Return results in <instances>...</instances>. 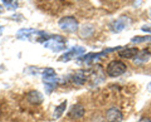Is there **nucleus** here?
Here are the masks:
<instances>
[{"label": "nucleus", "instance_id": "nucleus-1", "mask_svg": "<svg viewBox=\"0 0 151 122\" xmlns=\"http://www.w3.org/2000/svg\"><path fill=\"white\" fill-rule=\"evenodd\" d=\"M41 76L46 93L50 95L58 85L59 79L57 77V73L52 68H47L43 71Z\"/></svg>", "mask_w": 151, "mask_h": 122}, {"label": "nucleus", "instance_id": "nucleus-2", "mask_svg": "<svg viewBox=\"0 0 151 122\" xmlns=\"http://www.w3.org/2000/svg\"><path fill=\"white\" fill-rule=\"evenodd\" d=\"M68 42L66 38L60 35L50 34L48 40L44 44V48L48 49L55 53L64 51L67 48Z\"/></svg>", "mask_w": 151, "mask_h": 122}, {"label": "nucleus", "instance_id": "nucleus-3", "mask_svg": "<svg viewBox=\"0 0 151 122\" xmlns=\"http://www.w3.org/2000/svg\"><path fill=\"white\" fill-rule=\"evenodd\" d=\"M122 49V46H118L112 47V48L111 47L107 48L106 49L103 50V51H100V52H89L88 54L83 56L82 57H80L79 60H81L82 63H85L86 65H90L92 63H94V62L97 61V60H100L102 57H106L107 54L114 52V51H119Z\"/></svg>", "mask_w": 151, "mask_h": 122}, {"label": "nucleus", "instance_id": "nucleus-4", "mask_svg": "<svg viewBox=\"0 0 151 122\" xmlns=\"http://www.w3.org/2000/svg\"><path fill=\"white\" fill-rule=\"evenodd\" d=\"M59 28L67 33H74L79 28V23L76 18L73 16H63L58 22Z\"/></svg>", "mask_w": 151, "mask_h": 122}, {"label": "nucleus", "instance_id": "nucleus-5", "mask_svg": "<svg viewBox=\"0 0 151 122\" xmlns=\"http://www.w3.org/2000/svg\"><path fill=\"white\" fill-rule=\"evenodd\" d=\"M127 66L121 60H112L106 67V72L111 77H117L125 73Z\"/></svg>", "mask_w": 151, "mask_h": 122}, {"label": "nucleus", "instance_id": "nucleus-6", "mask_svg": "<svg viewBox=\"0 0 151 122\" xmlns=\"http://www.w3.org/2000/svg\"><path fill=\"white\" fill-rule=\"evenodd\" d=\"M86 51V49L85 47L81 46H75L69 50H68L67 51L63 53L62 55H60V58L58 59V61L62 62V63H67L70 60L79 57L80 56L84 54Z\"/></svg>", "mask_w": 151, "mask_h": 122}, {"label": "nucleus", "instance_id": "nucleus-7", "mask_svg": "<svg viewBox=\"0 0 151 122\" xmlns=\"http://www.w3.org/2000/svg\"><path fill=\"white\" fill-rule=\"evenodd\" d=\"M39 32V30L34 29V28H23V29H20L16 32V38L20 41H31L33 36L36 37L37 39Z\"/></svg>", "mask_w": 151, "mask_h": 122}, {"label": "nucleus", "instance_id": "nucleus-8", "mask_svg": "<svg viewBox=\"0 0 151 122\" xmlns=\"http://www.w3.org/2000/svg\"><path fill=\"white\" fill-rule=\"evenodd\" d=\"M89 78H91L90 70H80L74 73L72 76V80L75 85H83L86 83Z\"/></svg>", "mask_w": 151, "mask_h": 122}, {"label": "nucleus", "instance_id": "nucleus-9", "mask_svg": "<svg viewBox=\"0 0 151 122\" xmlns=\"http://www.w3.org/2000/svg\"><path fill=\"white\" fill-rule=\"evenodd\" d=\"M130 19L126 16H122L113 22L111 25V31L114 33H119L129 25Z\"/></svg>", "mask_w": 151, "mask_h": 122}, {"label": "nucleus", "instance_id": "nucleus-10", "mask_svg": "<svg viewBox=\"0 0 151 122\" xmlns=\"http://www.w3.org/2000/svg\"><path fill=\"white\" fill-rule=\"evenodd\" d=\"M85 114V108L82 104H72L67 113V116L71 119H79L82 118Z\"/></svg>", "mask_w": 151, "mask_h": 122}, {"label": "nucleus", "instance_id": "nucleus-11", "mask_svg": "<svg viewBox=\"0 0 151 122\" xmlns=\"http://www.w3.org/2000/svg\"><path fill=\"white\" fill-rule=\"evenodd\" d=\"M106 120L108 122H122L123 115L117 107H111L106 112Z\"/></svg>", "mask_w": 151, "mask_h": 122}, {"label": "nucleus", "instance_id": "nucleus-12", "mask_svg": "<svg viewBox=\"0 0 151 122\" xmlns=\"http://www.w3.org/2000/svg\"><path fill=\"white\" fill-rule=\"evenodd\" d=\"M27 100L28 102L33 105H40L44 100V96L41 92L38 91H29L27 96Z\"/></svg>", "mask_w": 151, "mask_h": 122}, {"label": "nucleus", "instance_id": "nucleus-13", "mask_svg": "<svg viewBox=\"0 0 151 122\" xmlns=\"http://www.w3.org/2000/svg\"><path fill=\"white\" fill-rule=\"evenodd\" d=\"M151 58V52L147 49H143L141 51H139L133 60V62L135 65L141 66L147 63Z\"/></svg>", "mask_w": 151, "mask_h": 122}, {"label": "nucleus", "instance_id": "nucleus-14", "mask_svg": "<svg viewBox=\"0 0 151 122\" xmlns=\"http://www.w3.org/2000/svg\"><path fill=\"white\" fill-rule=\"evenodd\" d=\"M139 49L137 47H131V48H125L118 51V55L122 58L131 59L134 58L139 53Z\"/></svg>", "mask_w": 151, "mask_h": 122}, {"label": "nucleus", "instance_id": "nucleus-15", "mask_svg": "<svg viewBox=\"0 0 151 122\" xmlns=\"http://www.w3.org/2000/svg\"><path fill=\"white\" fill-rule=\"evenodd\" d=\"M66 106H67V101L65 100V101H63V102L60 103L58 106L55 107L52 113V118L54 120H58V119H59L61 117V116L64 113L65 110H66Z\"/></svg>", "mask_w": 151, "mask_h": 122}, {"label": "nucleus", "instance_id": "nucleus-16", "mask_svg": "<svg viewBox=\"0 0 151 122\" xmlns=\"http://www.w3.org/2000/svg\"><path fill=\"white\" fill-rule=\"evenodd\" d=\"M94 29L92 25L85 24L83 26L81 30V35L83 38H88L94 33Z\"/></svg>", "mask_w": 151, "mask_h": 122}, {"label": "nucleus", "instance_id": "nucleus-17", "mask_svg": "<svg viewBox=\"0 0 151 122\" xmlns=\"http://www.w3.org/2000/svg\"><path fill=\"white\" fill-rule=\"evenodd\" d=\"M131 41L134 44H142V43L151 42V36L150 35H144V36H137L133 37L131 39Z\"/></svg>", "mask_w": 151, "mask_h": 122}, {"label": "nucleus", "instance_id": "nucleus-18", "mask_svg": "<svg viewBox=\"0 0 151 122\" xmlns=\"http://www.w3.org/2000/svg\"><path fill=\"white\" fill-rule=\"evenodd\" d=\"M1 2L3 3L5 8L9 11H14L16 9L19 7V2L17 1H14V0H11V1H4L3 0Z\"/></svg>", "mask_w": 151, "mask_h": 122}, {"label": "nucleus", "instance_id": "nucleus-19", "mask_svg": "<svg viewBox=\"0 0 151 122\" xmlns=\"http://www.w3.org/2000/svg\"><path fill=\"white\" fill-rule=\"evenodd\" d=\"M141 30L145 32H150L151 33V24L143 25L141 27Z\"/></svg>", "mask_w": 151, "mask_h": 122}, {"label": "nucleus", "instance_id": "nucleus-20", "mask_svg": "<svg viewBox=\"0 0 151 122\" xmlns=\"http://www.w3.org/2000/svg\"><path fill=\"white\" fill-rule=\"evenodd\" d=\"M138 122H151V120L147 117H142Z\"/></svg>", "mask_w": 151, "mask_h": 122}, {"label": "nucleus", "instance_id": "nucleus-21", "mask_svg": "<svg viewBox=\"0 0 151 122\" xmlns=\"http://www.w3.org/2000/svg\"><path fill=\"white\" fill-rule=\"evenodd\" d=\"M4 26H1V24H0V36H1L3 34V32H4Z\"/></svg>", "mask_w": 151, "mask_h": 122}, {"label": "nucleus", "instance_id": "nucleus-22", "mask_svg": "<svg viewBox=\"0 0 151 122\" xmlns=\"http://www.w3.org/2000/svg\"><path fill=\"white\" fill-rule=\"evenodd\" d=\"M147 91H149V92L151 93V82H150V83H149L148 85H147Z\"/></svg>", "mask_w": 151, "mask_h": 122}, {"label": "nucleus", "instance_id": "nucleus-23", "mask_svg": "<svg viewBox=\"0 0 151 122\" xmlns=\"http://www.w3.org/2000/svg\"><path fill=\"white\" fill-rule=\"evenodd\" d=\"M3 12H4V8H3L2 6L0 5V15H1V13H3Z\"/></svg>", "mask_w": 151, "mask_h": 122}, {"label": "nucleus", "instance_id": "nucleus-24", "mask_svg": "<svg viewBox=\"0 0 151 122\" xmlns=\"http://www.w3.org/2000/svg\"><path fill=\"white\" fill-rule=\"evenodd\" d=\"M150 17V19H151V13H150V16H149Z\"/></svg>", "mask_w": 151, "mask_h": 122}, {"label": "nucleus", "instance_id": "nucleus-25", "mask_svg": "<svg viewBox=\"0 0 151 122\" xmlns=\"http://www.w3.org/2000/svg\"><path fill=\"white\" fill-rule=\"evenodd\" d=\"M0 116H1V110H0Z\"/></svg>", "mask_w": 151, "mask_h": 122}]
</instances>
